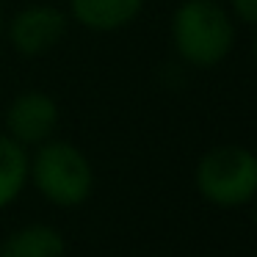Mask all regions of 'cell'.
Masks as SVG:
<instances>
[{"instance_id": "6da1fadb", "label": "cell", "mask_w": 257, "mask_h": 257, "mask_svg": "<svg viewBox=\"0 0 257 257\" xmlns=\"http://www.w3.org/2000/svg\"><path fill=\"white\" fill-rule=\"evenodd\" d=\"M172 50L185 67L213 69L229 58L238 42V28L221 0H183L169 23Z\"/></svg>"}, {"instance_id": "7a4b0ae2", "label": "cell", "mask_w": 257, "mask_h": 257, "mask_svg": "<svg viewBox=\"0 0 257 257\" xmlns=\"http://www.w3.org/2000/svg\"><path fill=\"white\" fill-rule=\"evenodd\" d=\"M28 177L56 207H78L94 191V166L86 152L56 136L36 147L28 163Z\"/></svg>"}, {"instance_id": "3957f363", "label": "cell", "mask_w": 257, "mask_h": 257, "mask_svg": "<svg viewBox=\"0 0 257 257\" xmlns=\"http://www.w3.org/2000/svg\"><path fill=\"white\" fill-rule=\"evenodd\" d=\"M194 185L216 207H243L257 196V152L243 144H218L196 161Z\"/></svg>"}, {"instance_id": "277c9868", "label": "cell", "mask_w": 257, "mask_h": 257, "mask_svg": "<svg viewBox=\"0 0 257 257\" xmlns=\"http://www.w3.org/2000/svg\"><path fill=\"white\" fill-rule=\"evenodd\" d=\"M69 31V14L53 3H28L6 20V42L20 58H45L64 42Z\"/></svg>"}, {"instance_id": "5b68a950", "label": "cell", "mask_w": 257, "mask_h": 257, "mask_svg": "<svg viewBox=\"0 0 257 257\" xmlns=\"http://www.w3.org/2000/svg\"><path fill=\"white\" fill-rule=\"evenodd\" d=\"M58 119H61V111H58L56 97L42 89H28L12 97L3 122H6V133L28 150L56 136Z\"/></svg>"}, {"instance_id": "8992f818", "label": "cell", "mask_w": 257, "mask_h": 257, "mask_svg": "<svg viewBox=\"0 0 257 257\" xmlns=\"http://www.w3.org/2000/svg\"><path fill=\"white\" fill-rule=\"evenodd\" d=\"M147 0H69V17L91 34H116L141 17Z\"/></svg>"}, {"instance_id": "52a82bcc", "label": "cell", "mask_w": 257, "mask_h": 257, "mask_svg": "<svg viewBox=\"0 0 257 257\" xmlns=\"http://www.w3.org/2000/svg\"><path fill=\"white\" fill-rule=\"evenodd\" d=\"M0 257H64V235L50 224H28L3 240Z\"/></svg>"}, {"instance_id": "ba28073f", "label": "cell", "mask_w": 257, "mask_h": 257, "mask_svg": "<svg viewBox=\"0 0 257 257\" xmlns=\"http://www.w3.org/2000/svg\"><path fill=\"white\" fill-rule=\"evenodd\" d=\"M28 150L9 133H0V210L9 207L28 183Z\"/></svg>"}, {"instance_id": "9c48e42d", "label": "cell", "mask_w": 257, "mask_h": 257, "mask_svg": "<svg viewBox=\"0 0 257 257\" xmlns=\"http://www.w3.org/2000/svg\"><path fill=\"white\" fill-rule=\"evenodd\" d=\"M224 6L229 9L235 23H243L257 28V0H227Z\"/></svg>"}, {"instance_id": "30bf717a", "label": "cell", "mask_w": 257, "mask_h": 257, "mask_svg": "<svg viewBox=\"0 0 257 257\" xmlns=\"http://www.w3.org/2000/svg\"><path fill=\"white\" fill-rule=\"evenodd\" d=\"M3 31H6V9L0 3V39H3Z\"/></svg>"}, {"instance_id": "8fae6325", "label": "cell", "mask_w": 257, "mask_h": 257, "mask_svg": "<svg viewBox=\"0 0 257 257\" xmlns=\"http://www.w3.org/2000/svg\"><path fill=\"white\" fill-rule=\"evenodd\" d=\"M251 56H254V67H257V31H254V42H251Z\"/></svg>"}, {"instance_id": "7c38bea8", "label": "cell", "mask_w": 257, "mask_h": 257, "mask_svg": "<svg viewBox=\"0 0 257 257\" xmlns=\"http://www.w3.org/2000/svg\"><path fill=\"white\" fill-rule=\"evenodd\" d=\"M251 202H254V221H257V196H254V199H251Z\"/></svg>"}]
</instances>
